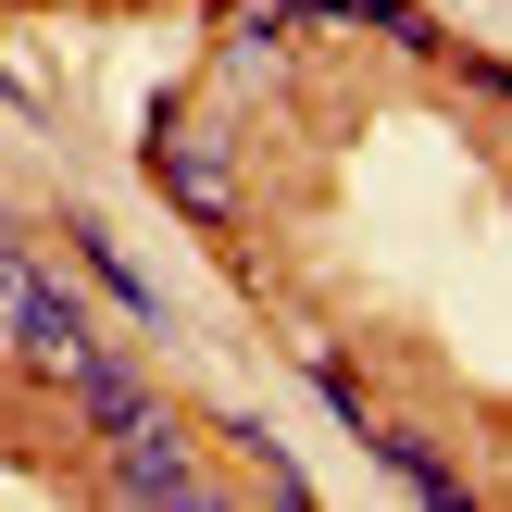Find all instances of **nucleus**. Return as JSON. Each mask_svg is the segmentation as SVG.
<instances>
[{"label":"nucleus","mask_w":512,"mask_h":512,"mask_svg":"<svg viewBox=\"0 0 512 512\" xmlns=\"http://www.w3.org/2000/svg\"><path fill=\"white\" fill-rule=\"evenodd\" d=\"M75 250H88V263H100V288H113V300H125V313H150V275H138V263H125V250H113V238H100V213H75Z\"/></svg>","instance_id":"7"},{"label":"nucleus","mask_w":512,"mask_h":512,"mask_svg":"<svg viewBox=\"0 0 512 512\" xmlns=\"http://www.w3.org/2000/svg\"><path fill=\"white\" fill-rule=\"evenodd\" d=\"M100 475H113V500H150V512H213V475H200V450L163 425H138V438H100Z\"/></svg>","instance_id":"2"},{"label":"nucleus","mask_w":512,"mask_h":512,"mask_svg":"<svg viewBox=\"0 0 512 512\" xmlns=\"http://www.w3.org/2000/svg\"><path fill=\"white\" fill-rule=\"evenodd\" d=\"M163 188H175V213H200V225L238 213V175H225V150H213V138H175V125H163Z\"/></svg>","instance_id":"3"},{"label":"nucleus","mask_w":512,"mask_h":512,"mask_svg":"<svg viewBox=\"0 0 512 512\" xmlns=\"http://www.w3.org/2000/svg\"><path fill=\"white\" fill-rule=\"evenodd\" d=\"M0 350H13L25 375H63L75 388V363H88V313H75L63 288H50V275H25V263H0Z\"/></svg>","instance_id":"1"},{"label":"nucleus","mask_w":512,"mask_h":512,"mask_svg":"<svg viewBox=\"0 0 512 512\" xmlns=\"http://www.w3.org/2000/svg\"><path fill=\"white\" fill-rule=\"evenodd\" d=\"M0 263H13V238H0Z\"/></svg>","instance_id":"8"},{"label":"nucleus","mask_w":512,"mask_h":512,"mask_svg":"<svg viewBox=\"0 0 512 512\" xmlns=\"http://www.w3.org/2000/svg\"><path fill=\"white\" fill-rule=\"evenodd\" d=\"M275 13H313V25H363V38H400V50H450L425 0H275Z\"/></svg>","instance_id":"4"},{"label":"nucleus","mask_w":512,"mask_h":512,"mask_svg":"<svg viewBox=\"0 0 512 512\" xmlns=\"http://www.w3.org/2000/svg\"><path fill=\"white\" fill-rule=\"evenodd\" d=\"M363 450L388 463V488H413V500H438V512H463V500H475L463 475H450V463H438L425 438H400V425H363Z\"/></svg>","instance_id":"6"},{"label":"nucleus","mask_w":512,"mask_h":512,"mask_svg":"<svg viewBox=\"0 0 512 512\" xmlns=\"http://www.w3.org/2000/svg\"><path fill=\"white\" fill-rule=\"evenodd\" d=\"M75 400H88V425H100V438H138V425H163V400H150L138 375L113 363V350H88V363H75Z\"/></svg>","instance_id":"5"}]
</instances>
